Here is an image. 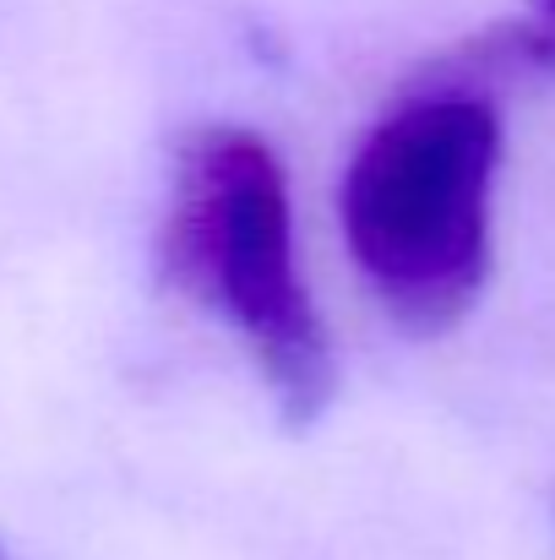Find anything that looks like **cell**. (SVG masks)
I'll return each mask as SVG.
<instances>
[{
  "mask_svg": "<svg viewBox=\"0 0 555 560\" xmlns=\"http://www.w3.org/2000/svg\"><path fill=\"white\" fill-rule=\"evenodd\" d=\"M501 120L485 98L436 93L392 109L349 159L344 240L386 316L419 338L463 322L490 261Z\"/></svg>",
  "mask_w": 555,
  "mask_h": 560,
  "instance_id": "cell-1",
  "label": "cell"
},
{
  "mask_svg": "<svg viewBox=\"0 0 555 560\" xmlns=\"http://www.w3.org/2000/svg\"><path fill=\"white\" fill-rule=\"evenodd\" d=\"M164 240L170 272L251 343L284 419L311 424L333 402L338 365L300 283L289 180L273 148L251 131L185 142Z\"/></svg>",
  "mask_w": 555,
  "mask_h": 560,
  "instance_id": "cell-2",
  "label": "cell"
},
{
  "mask_svg": "<svg viewBox=\"0 0 555 560\" xmlns=\"http://www.w3.org/2000/svg\"><path fill=\"white\" fill-rule=\"evenodd\" d=\"M534 5H540V16H545V22L555 27V0H534Z\"/></svg>",
  "mask_w": 555,
  "mask_h": 560,
  "instance_id": "cell-3",
  "label": "cell"
}]
</instances>
